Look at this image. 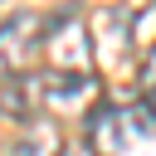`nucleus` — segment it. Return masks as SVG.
Wrapping results in <instances>:
<instances>
[{
  "label": "nucleus",
  "mask_w": 156,
  "mask_h": 156,
  "mask_svg": "<svg viewBox=\"0 0 156 156\" xmlns=\"http://www.w3.org/2000/svg\"><path fill=\"white\" fill-rule=\"evenodd\" d=\"M39 63L49 73H63V78H93V39H88V24L73 10H58L49 20Z\"/></svg>",
  "instance_id": "obj_3"
},
{
  "label": "nucleus",
  "mask_w": 156,
  "mask_h": 156,
  "mask_svg": "<svg viewBox=\"0 0 156 156\" xmlns=\"http://www.w3.org/2000/svg\"><path fill=\"white\" fill-rule=\"evenodd\" d=\"M88 156H127L136 141L156 136V117L141 107V102H98L88 117Z\"/></svg>",
  "instance_id": "obj_2"
},
{
  "label": "nucleus",
  "mask_w": 156,
  "mask_h": 156,
  "mask_svg": "<svg viewBox=\"0 0 156 156\" xmlns=\"http://www.w3.org/2000/svg\"><path fill=\"white\" fill-rule=\"evenodd\" d=\"M49 20L44 10H15L5 24H0V78H24L39 54H44V34H49Z\"/></svg>",
  "instance_id": "obj_4"
},
{
  "label": "nucleus",
  "mask_w": 156,
  "mask_h": 156,
  "mask_svg": "<svg viewBox=\"0 0 156 156\" xmlns=\"http://www.w3.org/2000/svg\"><path fill=\"white\" fill-rule=\"evenodd\" d=\"M5 156H63V127L49 117H24L10 132Z\"/></svg>",
  "instance_id": "obj_5"
},
{
  "label": "nucleus",
  "mask_w": 156,
  "mask_h": 156,
  "mask_svg": "<svg viewBox=\"0 0 156 156\" xmlns=\"http://www.w3.org/2000/svg\"><path fill=\"white\" fill-rule=\"evenodd\" d=\"M141 107L156 117V49H151L146 63H141Z\"/></svg>",
  "instance_id": "obj_6"
},
{
  "label": "nucleus",
  "mask_w": 156,
  "mask_h": 156,
  "mask_svg": "<svg viewBox=\"0 0 156 156\" xmlns=\"http://www.w3.org/2000/svg\"><path fill=\"white\" fill-rule=\"evenodd\" d=\"M0 107L15 112V122L24 117H49L58 122V112H93L98 107V83L93 78H63V73H49V68H34L24 78H10L0 88Z\"/></svg>",
  "instance_id": "obj_1"
}]
</instances>
